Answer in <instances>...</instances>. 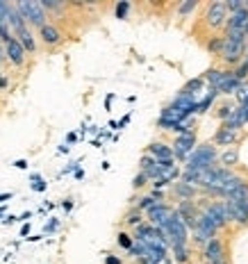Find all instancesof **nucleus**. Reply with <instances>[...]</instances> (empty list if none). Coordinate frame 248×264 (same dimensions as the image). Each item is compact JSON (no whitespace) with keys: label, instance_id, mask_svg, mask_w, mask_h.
Segmentation results:
<instances>
[{"label":"nucleus","instance_id":"nucleus-1","mask_svg":"<svg viewBox=\"0 0 248 264\" xmlns=\"http://www.w3.org/2000/svg\"><path fill=\"white\" fill-rule=\"evenodd\" d=\"M219 159V151L214 144H198L191 155L184 159V171H201V169H212Z\"/></svg>","mask_w":248,"mask_h":264},{"label":"nucleus","instance_id":"nucleus-2","mask_svg":"<svg viewBox=\"0 0 248 264\" xmlns=\"http://www.w3.org/2000/svg\"><path fill=\"white\" fill-rule=\"evenodd\" d=\"M157 230L164 235V239H166L169 248H173V246H187V244H189V230H187V225L182 223V219H180V214H178L176 210L171 212V217H169V221L164 223V228H157Z\"/></svg>","mask_w":248,"mask_h":264},{"label":"nucleus","instance_id":"nucleus-3","mask_svg":"<svg viewBox=\"0 0 248 264\" xmlns=\"http://www.w3.org/2000/svg\"><path fill=\"white\" fill-rule=\"evenodd\" d=\"M16 5V9H19V14L23 16V21L27 23V27L32 30V27H44L48 23V16L46 14V9L41 7V2L39 0H19V2H14Z\"/></svg>","mask_w":248,"mask_h":264},{"label":"nucleus","instance_id":"nucleus-4","mask_svg":"<svg viewBox=\"0 0 248 264\" xmlns=\"http://www.w3.org/2000/svg\"><path fill=\"white\" fill-rule=\"evenodd\" d=\"M225 21H228V12H225L223 0H214V2H209V5L205 7L203 23H205L207 30H212V32L221 30V27H225Z\"/></svg>","mask_w":248,"mask_h":264},{"label":"nucleus","instance_id":"nucleus-5","mask_svg":"<svg viewBox=\"0 0 248 264\" xmlns=\"http://www.w3.org/2000/svg\"><path fill=\"white\" fill-rule=\"evenodd\" d=\"M198 146V139H196V132H182L173 139L171 144V151H173V159L176 162H184V159L191 155V151Z\"/></svg>","mask_w":248,"mask_h":264},{"label":"nucleus","instance_id":"nucleus-6","mask_svg":"<svg viewBox=\"0 0 248 264\" xmlns=\"http://www.w3.org/2000/svg\"><path fill=\"white\" fill-rule=\"evenodd\" d=\"M244 55H246V44L244 41H228L223 39V50L219 55V60L225 66H237L244 62Z\"/></svg>","mask_w":248,"mask_h":264},{"label":"nucleus","instance_id":"nucleus-7","mask_svg":"<svg viewBox=\"0 0 248 264\" xmlns=\"http://www.w3.org/2000/svg\"><path fill=\"white\" fill-rule=\"evenodd\" d=\"M201 255H203V262L205 264H225L228 255H225V246L219 237L209 239L207 244L201 248Z\"/></svg>","mask_w":248,"mask_h":264},{"label":"nucleus","instance_id":"nucleus-8","mask_svg":"<svg viewBox=\"0 0 248 264\" xmlns=\"http://www.w3.org/2000/svg\"><path fill=\"white\" fill-rule=\"evenodd\" d=\"M173 210L180 214L182 223L187 225V230H194L198 223V214H201V207H198L196 200H180V203L173 207Z\"/></svg>","mask_w":248,"mask_h":264},{"label":"nucleus","instance_id":"nucleus-9","mask_svg":"<svg viewBox=\"0 0 248 264\" xmlns=\"http://www.w3.org/2000/svg\"><path fill=\"white\" fill-rule=\"evenodd\" d=\"M2 53H5V60L9 62L12 66H16V68H21V66H25L27 62V53L23 50V46L19 44V39L14 37V39H9L2 46Z\"/></svg>","mask_w":248,"mask_h":264},{"label":"nucleus","instance_id":"nucleus-10","mask_svg":"<svg viewBox=\"0 0 248 264\" xmlns=\"http://www.w3.org/2000/svg\"><path fill=\"white\" fill-rule=\"evenodd\" d=\"M171 212H173V207H171L169 203H155L150 210H146V217H148V223L153 225V228H164V223L169 221Z\"/></svg>","mask_w":248,"mask_h":264},{"label":"nucleus","instance_id":"nucleus-11","mask_svg":"<svg viewBox=\"0 0 248 264\" xmlns=\"http://www.w3.org/2000/svg\"><path fill=\"white\" fill-rule=\"evenodd\" d=\"M62 37H64L62 30L52 23H46L44 27H39V39L44 46H57V44H62Z\"/></svg>","mask_w":248,"mask_h":264},{"label":"nucleus","instance_id":"nucleus-12","mask_svg":"<svg viewBox=\"0 0 248 264\" xmlns=\"http://www.w3.org/2000/svg\"><path fill=\"white\" fill-rule=\"evenodd\" d=\"M7 25H9V32L12 34H19L23 27H27V23L23 21V16L19 14L14 2H7Z\"/></svg>","mask_w":248,"mask_h":264},{"label":"nucleus","instance_id":"nucleus-13","mask_svg":"<svg viewBox=\"0 0 248 264\" xmlns=\"http://www.w3.org/2000/svg\"><path fill=\"white\" fill-rule=\"evenodd\" d=\"M237 141H239V130H230V128H219L214 139H212L214 146H225V148L235 146Z\"/></svg>","mask_w":248,"mask_h":264},{"label":"nucleus","instance_id":"nucleus-14","mask_svg":"<svg viewBox=\"0 0 248 264\" xmlns=\"http://www.w3.org/2000/svg\"><path fill=\"white\" fill-rule=\"evenodd\" d=\"M191 232H194V237H191V242H194L196 246H201V248H203L205 244H207L209 239H214V237H216V230H214V228H209V225H205L203 221H198L196 228H194Z\"/></svg>","mask_w":248,"mask_h":264},{"label":"nucleus","instance_id":"nucleus-15","mask_svg":"<svg viewBox=\"0 0 248 264\" xmlns=\"http://www.w3.org/2000/svg\"><path fill=\"white\" fill-rule=\"evenodd\" d=\"M246 27H248V9L244 7V9H239V12L230 14L223 30H237V32H244Z\"/></svg>","mask_w":248,"mask_h":264},{"label":"nucleus","instance_id":"nucleus-16","mask_svg":"<svg viewBox=\"0 0 248 264\" xmlns=\"http://www.w3.org/2000/svg\"><path fill=\"white\" fill-rule=\"evenodd\" d=\"M16 39H19V44L23 46V50H25L27 55H34L37 53V37H34V32L30 30V27H23L19 34H14Z\"/></svg>","mask_w":248,"mask_h":264},{"label":"nucleus","instance_id":"nucleus-17","mask_svg":"<svg viewBox=\"0 0 248 264\" xmlns=\"http://www.w3.org/2000/svg\"><path fill=\"white\" fill-rule=\"evenodd\" d=\"M173 194H176L180 200H194V198L201 194V189L194 185H187L182 180H178V182H173Z\"/></svg>","mask_w":248,"mask_h":264},{"label":"nucleus","instance_id":"nucleus-18","mask_svg":"<svg viewBox=\"0 0 248 264\" xmlns=\"http://www.w3.org/2000/svg\"><path fill=\"white\" fill-rule=\"evenodd\" d=\"M146 153H148L150 157H155L157 162H159V159H169V157H173V151H171V146H169V144H164V141H153V144H148Z\"/></svg>","mask_w":248,"mask_h":264},{"label":"nucleus","instance_id":"nucleus-19","mask_svg":"<svg viewBox=\"0 0 248 264\" xmlns=\"http://www.w3.org/2000/svg\"><path fill=\"white\" fill-rule=\"evenodd\" d=\"M219 166H223V169H232V166L239 162V148L237 146H230V148H225L223 153H219Z\"/></svg>","mask_w":248,"mask_h":264},{"label":"nucleus","instance_id":"nucleus-20","mask_svg":"<svg viewBox=\"0 0 248 264\" xmlns=\"http://www.w3.org/2000/svg\"><path fill=\"white\" fill-rule=\"evenodd\" d=\"M228 68H209L207 73H205V75H201L203 78V82H205V85H209L212 87V89H216V87L221 85L223 80L228 78Z\"/></svg>","mask_w":248,"mask_h":264},{"label":"nucleus","instance_id":"nucleus-21","mask_svg":"<svg viewBox=\"0 0 248 264\" xmlns=\"http://www.w3.org/2000/svg\"><path fill=\"white\" fill-rule=\"evenodd\" d=\"M169 258L173 260V264H189L191 262V248L189 244L187 246H173V248H169Z\"/></svg>","mask_w":248,"mask_h":264},{"label":"nucleus","instance_id":"nucleus-22","mask_svg":"<svg viewBox=\"0 0 248 264\" xmlns=\"http://www.w3.org/2000/svg\"><path fill=\"white\" fill-rule=\"evenodd\" d=\"M219 98V91L216 89H212V87H207L205 89V96H203L201 100H198V110H196V114H205V112H209V107L214 105V100Z\"/></svg>","mask_w":248,"mask_h":264},{"label":"nucleus","instance_id":"nucleus-23","mask_svg":"<svg viewBox=\"0 0 248 264\" xmlns=\"http://www.w3.org/2000/svg\"><path fill=\"white\" fill-rule=\"evenodd\" d=\"M203 87H205L203 78H194V80H189V82H187V85H184L178 93H180V96H189V98H196L198 93L203 91ZM196 100H198V98H196Z\"/></svg>","mask_w":248,"mask_h":264},{"label":"nucleus","instance_id":"nucleus-24","mask_svg":"<svg viewBox=\"0 0 248 264\" xmlns=\"http://www.w3.org/2000/svg\"><path fill=\"white\" fill-rule=\"evenodd\" d=\"M242 85V82H239V80L235 78V75H232V71L228 73V78L223 80L221 85L216 87V91H219V96H221V93H225V96H228V93H235L237 91V87Z\"/></svg>","mask_w":248,"mask_h":264},{"label":"nucleus","instance_id":"nucleus-25","mask_svg":"<svg viewBox=\"0 0 248 264\" xmlns=\"http://www.w3.org/2000/svg\"><path fill=\"white\" fill-rule=\"evenodd\" d=\"M123 223L128 225V228H137L139 223H144V217H141V212H139L137 207H132V210L128 212V214H125Z\"/></svg>","mask_w":248,"mask_h":264},{"label":"nucleus","instance_id":"nucleus-26","mask_svg":"<svg viewBox=\"0 0 248 264\" xmlns=\"http://www.w3.org/2000/svg\"><path fill=\"white\" fill-rule=\"evenodd\" d=\"M39 2L48 16H50V12H64L66 9V2H62V0H39Z\"/></svg>","mask_w":248,"mask_h":264},{"label":"nucleus","instance_id":"nucleus-27","mask_svg":"<svg viewBox=\"0 0 248 264\" xmlns=\"http://www.w3.org/2000/svg\"><path fill=\"white\" fill-rule=\"evenodd\" d=\"M116 244L123 248V251H130L132 248V244H135V239H132V235L128 230H121L116 235Z\"/></svg>","mask_w":248,"mask_h":264},{"label":"nucleus","instance_id":"nucleus-28","mask_svg":"<svg viewBox=\"0 0 248 264\" xmlns=\"http://www.w3.org/2000/svg\"><path fill=\"white\" fill-rule=\"evenodd\" d=\"M207 50L212 55H216V57H219V55H221V50H223V37H219V34H216V37H212V39L207 41Z\"/></svg>","mask_w":248,"mask_h":264},{"label":"nucleus","instance_id":"nucleus-29","mask_svg":"<svg viewBox=\"0 0 248 264\" xmlns=\"http://www.w3.org/2000/svg\"><path fill=\"white\" fill-rule=\"evenodd\" d=\"M155 203H162V200H155V198L150 196V194H146V196H141L137 200V205H135V207H137L139 212H146V210H150V207H153V205Z\"/></svg>","mask_w":248,"mask_h":264},{"label":"nucleus","instance_id":"nucleus-30","mask_svg":"<svg viewBox=\"0 0 248 264\" xmlns=\"http://www.w3.org/2000/svg\"><path fill=\"white\" fill-rule=\"evenodd\" d=\"M155 164H157V159H155V157H150L148 153H144V155H141V159H139V173L150 171V169H153Z\"/></svg>","mask_w":248,"mask_h":264},{"label":"nucleus","instance_id":"nucleus-31","mask_svg":"<svg viewBox=\"0 0 248 264\" xmlns=\"http://www.w3.org/2000/svg\"><path fill=\"white\" fill-rule=\"evenodd\" d=\"M130 2H128V0H121V2H118L116 7H114V16H116V19H128V12H130Z\"/></svg>","mask_w":248,"mask_h":264},{"label":"nucleus","instance_id":"nucleus-32","mask_svg":"<svg viewBox=\"0 0 248 264\" xmlns=\"http://www.w3.org/2000/svg\"><path fill=\"white\" fill-rule=\"evenodd\" d=\"M30 180H32V185H30V187H32V192H46V180H44V178H41V176H39V173H32V176H30Z\"/></svg>","mask_w":248,"mask_h":264},{"label":"nucleus","instance_id":"nucleus-33","mask_svg":"<svg viewBox=\"0 0 248 264\" xmlns=\"http://www.w3.org/2000/svg\"><path fill=\"white\" fill-rule=\"evenodd\" d=\"M232 75H235L239 82H246L248 78V62H242V64H237V68L232 71Z\"/></svg>","mask_w":248,"mask_h":264},{"label":"nucleus","instance_id":"nucleus-34","mask_svg":"<svg viewBox=\"0 0 248 264\" xmlns=\"http://www.w3.org/2000/svg\"><path fill=\"white\" fill-rule=\"evenodd\" d=\"M223 5H225V12H228V16H230V14L244 9V0H223Z\"/></svg>","mask_w":248,"mask_h":264},{"label":"nucleus","instance_id":"nucleus-35","mask_svg":"<svg viewBox=\"0 0 248 264\" xmlns=\"http://www.w3.org/2000/svg\"><path fill=\"white\" fill-rule=\"evenodd\" d=\"M196 7H198L196 0H187V2H182V5H178V14H180V16H187V14H191Z\"/></svg>","mask_w":248,"mask_h":264},{"label":"nucleus","instance_id":"nucleus-36","mask_svg":"<svg viewBox=\"0 0 248 264\" xmlns=\"http://www.w3.org/2000/svg\"><path fill=\"white\" fill-rule=\"evenodd\" d=\"M235 96H237V100H239V105H244V103H246V98H248V82H242V85L237 87Z\"/></svg>","mask_w":248,"mask_h":264},{"label":"nucleus","instance_id":"nucleus-37","mask_svg":"<svg viewBox=\"0 0 248 264\" xmlns=\"http://www.w3.org/2000/svg\"><path fill=\"white\" fill-rule=\"evenodd\" d=\"M232 112H235V107H232V105H228V103H225V105H221V107H219V112H216V116H219V119H221V123H223V121L228 119V116H230V114H232Z\"/></svg>","mask_w":248,"mask_h":264},{"label":"nucleus","instance_id":"nucleus-38","mask_svg":"<svg viewBox=\"0 0 248 264\" xmlns=\"http://www.w3.org/2000/svg\"><path fill=\"white\" fill-rule=\"evenodd\" d=\"M235 114H237V119L242 121V126H246L248 123V105H239L235 110Z\"/></svg>","mask_w":248,"mask_h":264},{"label":"nucleus","instance_id":"nucleus-39","mask_svg":"<svg viewBox=\"0 0 248 264\" xmlns=\"http://www.w3.org/2000/svg\"><path fill=\"white\" fill-rule=\"evenodd\" d=\"M146 185H148V178H146L144 173H137L135 180H132V187H135V189H144Z\"/></svg>","mask_w":248,"mask_h":264},{"label":"nucleus","instance_id":"nucleus-40","mask_svg":"<svg viewBox=\"0 0 248 264\" xmlns=\"http://www.w3.org/2000/svg\"><path fill=\"white\" fill-rule=\"evenodd\" d=\"M57 228H59V219H55V217H52L50 221H48V223L44 225V235H50V232H55V230H57Z\"/></svg>","mask_w":248,"mask_h":264},{"label":"nucleus","instance_id":"nucleus-41","mask_svg":"<svg viewBox=\"0 0 248 264\" xmlns=\"http://www.w3.org/2000/svg\"><path fill=\"white\" fill-rule=\"evenodd\" d=\"M105 264H123V260L118 258V255H105Z\"/></svg>","mask_w":248,"mask_h":264},{"label":"nucleus","instance_id":"nucleus-42","mask_svg":"<svg viewBox=\"0 0 248 264\" xmlns=\"http://www.w3.org/2000/svg\"><path fill=\"white\" fill-rule=\"evenodd\" d=\"M78 132H68V134H66V146H71V144H75V141H78Z\"/></svg>","mask_w":248,"mask_h":264},{"label":"nucleus","instance_id":"nucleus-43","mask_svg":"<svg viewBox=\"0 0 248 264\" xmlns=\"http://www.w3.org/2000/svg\"><path fill=\"white\" fill-rule=\"evenodd\" d=\"M75 169H80V162H71L68 166H64V171H62V176H64V173H73Z\"/></svg>","mask_w":248,"mask_h":264},{"label":"nucleus","instance_id":"nucleus-44","mask_svg":"<svg viewBox=\"0 0 248 264\" xmlns=\"http://www.w3.org/2000/svg\"><path fill=\"white\" fill-rule=\"evenodd\" d=\"M7 87H9V78H7V75H2V73H0V91H5Z\"/></svg>","mask_w":248,"mask_h":264},{"label":"nucleus","instance_id":"nucleus-45","mask_svg":"<svg viewBox=\"0 0 248 264\" xmlns=\"http://www.w3.org/2000/svg\"><path fill=\"white\" fill-rule=\"evenodd\" d=\"M62 207H64V212H71L73 210V200H71V198H66L64 203H62Z\"/></svg>","mask_w":248,"mask_h":264},{"label":"nucleus","instance_id":"nucleus-46","mask_svg":"<svg viewBox=\"0 0 248 264\" xmlns=\"http://www.w3.org/2000/svg\"><path fill=\"white\" fill-rule=\"evenodd\" d=\"M128 123H130V114H125L123 119L118 121V130H121V128H125V126H128Z\"/></svg>","mask_w":248,"mask_h":264},{"label":"nucleus","instance_id":"nucleus-47","mask_svg":"<svg viewBox=\"0 0 248 264\" xmlns=\"http://www.w3.org/2000/svg\"><path fill=\"white\" fill-rule=\"evenodd\" d=\"M14 166H16V169H27V159H16Z\"/></svg>","mask_w":248,"mask_h":264},{"label":"nucleus","instance_id":"nucleus-48","mask_svg":"<svg viewBox=\"0 0 248 264\" xmlns=\"http://www.w3.org/2000/svg\"><path fill=\"white\" fill-rule=\"evenodd\" d=\"M12 196H14L12 192H5V194H0V205H2V203H7V200H9V198H12Z\"/></svg>","mask_w":248,"mask_h":264},{"label":"nucleus","instance_id":"nucleus-49","mask_svg":"<svg viewBox=\"0 0 248 264\" xmlns=\"http://www.w3.org/2000/svg\"><path fill=\"white\" fill-rule=\"evenodd\" d=\"M73 176H75V180H82V178H85V169H75Z\"/></svg>","mask_w":248,"mask_h":264},{"label":"nucleus","instance_id":"nucleus-50","mask_svg":"<svg viewBox=\"0 0 248 264\" xmlns=\"http://www.w3.org/2000/svg\"><path fill=\"white\" fill-rule=\"evenodd\" d=\"M68 151H71V146H66V144H62V146L57 148V153H62V155H66Z\"/></svg>","mask_w":248,"mask_h":264},{"label":"nucleus","instance_id":"nucleus-51","mask_svg":"<svg viewBox=\"0 0 248 264\" xmlns=\"http://www.w3.org/2000/svg\"><path fill=\"white\" fill-rule=\"evenodd\" d=\"M30 217H32V212H25V214H21V217H16V221H27Z\"/></svg>","mask_w":248,"mask_h":264},{"label":"nucleus","instance_id":"nucleus-52","mask_svg":"<svg viewBox=\"0 0 248 264\" xmlns=\"http://www.w3.org/2000/svg\"><path fill=\"white\" fill-rule=\"evenodd\" d=\"M27 232H30V223H25L21 228V237H27Z\"/></svg>","mask_w":248,"mask_h":264},{"label":"nucleus","instance_id":"nucleus-53","mask_svg":"<svg viewBox=\"0 0 248 264\" xmlns=\"http://www.w3.org/2000/svg\"><path fill=\"white\" fill-rule=\"evenodd\" d=\"M110 128L112 130H118V121H110Z\"/></svg>","mask_w":248,"mask_h":264},{"label":"nucleus","instance_id":"nucleus-54","mask_svg":"<svg viewBox=\"0 0 248 264\" xmlns=\"http://www.w3.org/2000/svg\"><path fill=\"white\" fill-rule=\"evenodd\" d=\"M162 264H173V260H171V258H166V260H164Z\"/></svg>","mask_w":248,"mask_h":264},{"label":"nucleus","instance_id":"nucleus-55","mask_svg":"<svg viewBox=\"0 0 248 264\" xmlns=\"http://www.w3.org/2000/svg\"><path fill=\"white\" fill-rule=\"evenodd\" d=\"M2 214H5V207H2V205H0V219H2Z\"/></svg>","mask_w":248,"mask_h":264},{"label":"nucleus","instance_id":"nucleus-56","mask_svg":"<svg viewBox=\"0 0 248 264\" xmlns=\"http://www.w3.org/2000/svg\"><path fill=\"white\" fill-rule=\"evenodd\" d=\"M244 105H248V98H246V103H244Z\"/></svg>","mask_w":248,"mask_h":264},{"label":"nucleus","instance_id":"nucleus-57","mask_svg":"<svg viewBox=\"0 0 248 264\" xmlns=\"http://www.w3.org/2000/svg\"><path fill=\"white\" fill-rule=\"evenodd\" d=\"M246 62H248V55H246Z\"/></svg>","mask_w":248,"mask_h":264},{"label":"nucleus","instance_id":"nucleus-58","mask_svg":"<svg viewBox=\"0 0 248 264\" xmlns=\"http://www.w3.org/2000/svg\"><path fill=\"white\" fill-rule=\"evenodd\" d=\"M139 264H144V262H139Z\"/></svg>","mask_w":248,"mask_h":264}]
</instances>
